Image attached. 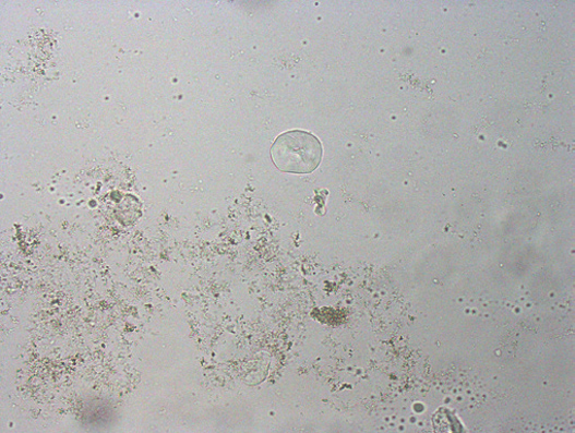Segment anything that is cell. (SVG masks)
Wrapping results in <instances>:
<instances>
[{
    "mask_svg": "<svg viewBox=\"0 0 575 433\" xmlns=\"http://www.w3.org/2000/svg\"><path fill=\"white\" fill-rule=\"evenodd\" d=\"M323 148L320 140L303 130H291L276 137L271 157L277 169L289 173H310L321 163Z\"/></svg>",
    "mask_w": 575,
    "mask_h": 433,
    "instance_id": "6da1fadb",
    "label": "cell"
}]
</instances>
